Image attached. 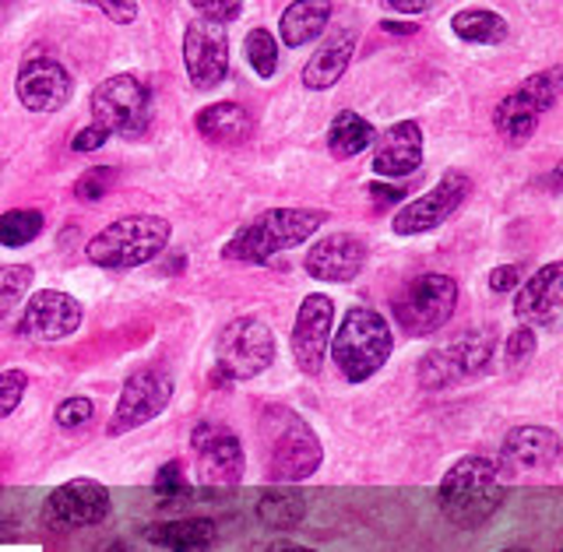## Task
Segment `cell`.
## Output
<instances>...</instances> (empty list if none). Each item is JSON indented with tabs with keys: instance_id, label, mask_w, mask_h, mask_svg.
Returning <instances> with one entry per match:
<instances>
[{
	"instance_id": "cell-1",
	"label": "cell",
	"mask_w": 563,
	"mask_h": 552,
	"mask_svg": "<svg viewBox=\"0 0 563 552\" xmlns=\"http://www.w3.org/2000/svg\"><path fill=\"white\" fill-rule=\"evenodd\" d=\"M264 475L272 483H303L321 468V440L310 430L303 416H296L286 405H268L257 422Z\"/></svg>"
},
{
	"instance_id": "cell-2",
	"label": "cell",
	"mask_w": 563,
	"mask_h": 552,
	"mask_svg": "<svg viewBox=\"0 0 563 552\" xmlns=\"http://www.w3.org/2000/svg\"><path fill=\"white\" fill-rule=\"evenodd\" d=\"M437 504L444 518L457 528H479L504 504V478L489 457L468 454L454 461L437 489Z\"/></svg>"
},
{
	"instance_id": "cell-3",
	"label": "cell",
	"mask_w": 563,
	"mask_h": 552,
	"mask_svg": "<svg viewBox=\"0 0 563 552\" xmlns=\"http://www.w3.org/2000/svg\"><path fill=\"white\" fill-rule=\"evenodd\" d=\"M324 211L313 208H272L236 229V236L222 246V261L233 264H264L282 251L307 243L324 225Z\"/></svg>"
},
{
	"instance_id": "cell-4",
	"label": "cell",
	"mask_w": 563,
	"mask_h": 552,
	"mask_svg": "<svg viewBox=\"0 0 563 552\" xmlns=\"http://www.w3.org/2000/svg\"><path fill=\"white\" fill-rule=\"evenodd\" d=\"M328 349L342 377L349 384H363L391 360L395 334H391V324H387L377 310L352 307L339 324V334L328 342Z\"/></svg>"
},
{
	"instance_id": "cell-5",
	"label": "cell",
	"mask_w": 563,
	"mask_h": 552,
	"mask_svg": "<svg viewBox=\"0 0 563 552\" xmlns=\"http://www.w3.org/2000/svg\"><path fill=\"white\" fill-rule=\"evenodd\" d=\"M173 225L158 216H128L117 219L113 225H106L99 236L88 240L85 257L96 264V268H110V272H131L141 264L155 261L158 254L169 246Z\"/></svg>"
},
{
	"instance_id": "cell-6",
	"label": "cell",
	"mask_w": 563,
	"mask_h": 552,
	"mask_svg": "<svg viewBox=\"0 0 563 552\" xmlns=\"http://www.w3.org/2000/svg\"><path fill=\"white\" fill-rule=\"evenodd\" d=\"M457 307V281L451 275H419L395 296L391 310L405 334L427 338L451 320Z\"/></svg>"
},
{
	"instance_id": "cell-7",
	"label": "cell",
	"mask_w": 563,
	"mask_h": 552,
	"mask_svg": "<svg viewBox=\"0 0 563 552\" xmlns=\"http://www.w3.org/2000/svg\"><path fill=\"white\" fill-rule=\"evenodd\" d=\"M216 355H219L216 384H222V377L225 384L261 377L275 360V334L257 317H236L233 324H225Z\"/></svg>"
},
{
	"instance_id": "cell-8",
	"label": "cell",
	"mask_w": 563,
	"mask_h": 552,
	"mask_svg": "<svg viewBox=\"0 0 563 552\" xmlns=\"http://www.w3.org/2000/svg\"><path fill=\"white\" fill-rule=\"evenodd\" d=\"M92 117L99 128L120 137H141L152 120L148 88L134 75H113L92 92Z\"/></svg>"
},
{
	"instance_id": "cell-9",
	"label": "cell",
	"mask_w": 563,
	"mask_h": 552,
	"mask_svg": "<svg viewBox=\"0 0 563 552\" xmlns=\"http://www.w3.org/2000/svg\"><path fill=\"white\" fill-rule=\"evenodd\" d=\"M493 331H465L457 334L451 345L433 349L427 360L419 363V384L427 390H440L448 384L468 380L475 373H483L493 360Z\"/></svg>"
},
{
	"instance_id": "cell-10",
	"label": "cell",
	"mask_w": 563,
	"mask_h": 552,
	"mask_svg": "<svg viewBox=\"0 0 563 552\" xmlns=\"http://www.w3.org/2000/svg\"><path fill=\"white\" fill-rule=\"evenodd\" d=\"M173 401V377L166 369H137L128 377L123 384L120 398H117V408H113V419L106 426V433L110 437H123L137 430V426L152 422L155 416H163Z\"/></svg>"
},
{
	"instance_id": "cell-11",
	"label": "cell",
	"mask_w": 563,
	"mask_h": 552,
	"mask_svg": "<svg viewBox=\"0 0 563 552\" xmlns=\"http://www.w3.org/2000/svg\"><path fill=\"white\" fill-rule=\"evenodd\" d=\"M468 190H472L468 176L462 169H448L433 190H427L422 198L395 211V219H391L395 236H422V233H430V229L444 225L454 211L465 205Z\"/></svg>"
},
{
	"instance_id": "cell-12",
	"label": "cell",
	"mask_w": 563,
	"mask_h": 552,
	"mask_svg": "<svg viewBox=\"0 0 563 552\" xmlns=\"http://www.w3.org/2000/svg\"><path fill=\"white\" fill-rule=\"evenodd\" d=\"M190 448H194V457H198V475L205 486L233 489L243 478V448L229 426H219V422L194 426Z\"/></svg>"
},
{
	"instance_id": "cell-13",
	"label": "cell",
	"mask_w": 563,
	"mask_h": 552,
	"mask_svg": "<svg viewBox=\"0 0 563 552\" xmlns=\"http://www.w3.org/2000/svg\"><path fill=\"white\" fill-rule=\"evenodd\" d=\"M560 465V437L550 426H518L500 448V478H536Z\"/></svg>"
},
{
	"instance_id": "cell-14",
	"label": "cell",
	"mask_w": 563,
	"mask_h": 552,
	"mask_svg": "<svg viewBox=\"0 0 563 552\" xmlns=\"http://www.w3.org/2000/svg\"><path fill=\"white\" fill-rule=\"evenodd\" d=\"M184 64H187V78L194 88H208L222 85L229 75V35L222 22H211V18H198L190 22L184 32Z\"/></svg>"
},
{
	"instance_id": "cell-15",
	"label": "cell",
	"mask_w": 563,
	"mask_h": 552,
	"mask_svg": "<svg viewBox=\"0 0 563 552\" xmlns=\"http://www.w3.org/2000/svg\"><path fill=\"white\" fill-rule=\"evenodd\" d=\"M106 514H110V489L96 483V478L64 483L60 489H53L43 504V521L57 531L99 525L106 521Z\"/></svg>"
},
{
	"instance_id": "cell-16",
	"label": "cell",
	"mask_w": 563,
	"mask_h": 552,
	"mask_svg": "<svg viewBox=\"0 0 563 552\" xmlns=\"http://www.w3.org/2000/svg\"><path fill=\"white\" fill-rule=\"evenodd\" d=\"M14 92L18 102L32 113H57L70 102V92H75V78L70 70L53 60V57H32L22 64L14 78Z\"/></svg>"
},
{
	"instance_id": "cell-17",
	"label": "cell",
	"mask_w": 563,
	"mask_h": 552,
	"mask_svg": "<svg viewBox=\"0 0 563 552\" xmlns=\"http://www.w3.org/2000/svg\"><path fill=\"white\" fill-rule=\"evenodd\" d=\"M331 328H334V302L331 296L313 292L299 302L296 324H292V360L296 366L307 373V377H317L324 366V352L331 342Z\"/></svg>"
},
{
	"instance_id": "cell-18",
	"label": "cell",
	"mask_w": 563,
	"mask_h": 552,
	"mask_svg": "<svg viewBox=\"0 0 563 552\" xmlns=\"http://www.w3.org/2000/svg\"><path fill=\"white\" fill-rule=\"evenodd\" d=\"M81 320H85V307L75 296L43 289L25 302L18 331L32 338V342H60V338L75 334L81 328Z\"/></svg>"
},
{
	"instance_id": "cell-19",
	"label": "cell",
	"mask_w": 563,
	"mask_h": 552,
	"mask_svg": "<svg viewBox=\"0 0 563 552\" xmlns=\"http://www.w3.org/2000/svg\"><path fill=\"white\" fill-rule=\"evenodd\" d=\"M369 251L356 233H334L310 246L303 268L317 281H352L366 264Z\"/></svg>"
},
{
	"instance_id": "cell-20",
	"label": "cell",
	"mask_w": 563,
	"mask_h": 552,
	"mask_svg": "<svg viewBox=\"0 0 563 552\" xmlns=\"http://www.w3.org/2000/svg\"><path fill=\"white\" fill-rule=\"evenodd\" d=\"M560 310H563V264L553 261L525 281V289L515 299V317L521 324L556 328Z\"/></svg>"
},
{
	"instance_id": "cell-21",
	"label": "cell",
	"mask_w": 563,
	"mask_h": 552,
	"mask_svg": "<svg viewBox=\"0 0 563 552\" xmlns=\"http://www.w3.org/2000/svg\"><path fill=\"white\" fill-rule=\"evenodd\" d=\"M422 166V128L416 120H401L377 137L374 148V173L377 176H409Z\"/></svg>"
},
{
	"instance_id": "cell-22",
	"label": "cell",
	"mask_w": 563,
	"mask_h": 552,
	"mask_svg": "<svg viewBox=\"0 0 563 552\" xmlns=\"http://www.w3.org/2000/svg\"><path fill=\"white\" fill-rule=\"evenodd\" d=\"M194 128L201 137H208L211 145H243L254 134V120L243 110L240 102H216L194 117Z\"/></svg>"
},
{
	"instance_id": "cell-23",
	"label": "cell",
	"mask_w": 563,
	"mask_h": 552,
	"mask_svg": "<svg viewBox=\"0 0 563 552\" xmlns=\"http://www.w3.org/2000/svg\"><path fill=\"white\" fill-rule=\"evenodd\" d=\"M352 49H356V35H352V32H334L331 40L307 60L303 85L313 88V92H324V88L339 85V78L349 70Z\"/></svg>"
},
{
	"instance_id": "cell-24",
	"label": "cell",
	"mask_w": 563,
	"mask_h": 552,
	"mask_svg": "<svg viewBox=\"0 0 563 552\" xmlns=\"http://www.w3.org/2000/svg\"><path fill=\"white\" fill-rule=\"evenodd\" d=\"M216 536H219L216 521L208 518H180V521H163L145 528V539L169 552H208Z\"/></svg>"
},
{
	"instance_id": "cell-25",
	"label": "cell",
	"mask_w": 563,
	"mask_h": 552,
	"mask_svg": "<svg viewBox=\"0 0 563 552\" xmlns=\"http://www.w3.org/2000/svg\"><path fill=\"white\" fill-rule=\"evenodd\" d=\"M328 22H331L328 0H296V4H289L286 11H282V22H278L282 43L292 46V49L307 46L328 29Z\"/></svg>"
},
{
	"instance_id": "cell-26",
	"label": "cell",
	"mask_w": 563,
	"mask_h": 552,
	"mask_svg": "<svg viewBox=\"0 0 563 552\" xmlns=\"http://www.w3.org/2000/svg\"><path fill=\"white\" fill-rule=\"evenodd\" d=\"M374 145V123L363 120L360 113L342 110L339 117L331 120V131H328V152L334 158H352L366 152Z\"/></svg>"
},
{
	"instance_id": "cell-27",
	"label": "cell",
	"mask_w": 563,
	"mask_h": 552,
	"mask_svg": "<svg viewBox=\"0 0 563 552\" xmlns=\"http://www.w3.org/2000/svg\"><path fill=\"white\" fill-rule=\"evenodd\" d=\"M451 29L457 40L465 43H479V46H497L507 40V22L497 11H486V8H465L451 18Z\"/></svg>"
},
{
	"instance_id": "cell-28",
	"label": "cell",
	"mask_w": 563,
	"mask_h": 552,
	"mask_svg": "<svg viewBox=\"0 0 563 552\" xmlns=\"http://www.w3.org/2000/svg\"><path fill=\"white\" fill-rule=\"evenodd\" d=\"M257 518L268 528H275V531H289L296 525H303V518H307L303 493H296V489H272V493H264L261 504H257Z\"/></svg>"
},
{
	"instance_id": "cell-29",
	"label": "cell",
	"mask_w": 563,
	"mask_h": 552,
	"mask_svg": "<svg viewBox=\"0 0 563 552\" xmlns=\"http://www.w3.org/2000/svg\"><path fill=\"white\" fill-rule=\"evenodd\" d=\"M493 123H497V131H500L507 141H525L528 134L536 131L539 113L515 92V96H507V99L497 106V113H493Z\"/></svg>"
},
{
	"instance_id": "cell-30",
	"label": "cell",
	"mask_w": 563,
	"mask_h": 552,
	"mask_svg": "<svg viewBox=\"0 0 563 552\" xmlns=\"http://www.w3.org/2000/svg\"><path fill=\"white\" fill-rule=\"evenodd\" d=\"M43 233V211L11 208L0 216V246H25Z\"/></svg>"
},
{
	"instance_id": "cell-31",
	"label": "cell",
	"mask_w": 563,
	"mask_h": 552,
	"mask_svg": "<svg viewBox=\"0 0 563 552\" xmlns=\"http://www.w3.org/2000/svg\"><path fill=\"white\" fill-rule=\"evenodd\" d=\"M32 278H35V272L29 264H0V317L11 313L18 302H22Z\"/></svg>"
},
{
	"instance_id": "cell-32",
	"label": "cell",
	"mask_w": 563,
	"mask_h": 552,
	"mask_svg": "<svg viewBox=\"0 0 563 552\" xmlns=\"http://www.w3.org/2000/svg\"><path fill=\"white\" fill-rule=\"evenodd\" d=\"M246 60H251L257 78H272L278 67V43L268 29H254L246 35Z\"/></svg>"
},
{
	"instance_id": "cell-33",
	"label": "cell",
	"mask_w": 563,
	"mask_h": 552,
	"mask_svg": "<svg viewBox=\"0 0 563 552\" xmlns=\"http://www.w3.org/2000/svg\"><path fill=\"white\" fill-rule=\"evenodd\" d=\"M518 96L542 117V113L556 102V96H560V70H542V75L528 78V81L518 88Z\"/></svg>"
},
{
	"instance_id": "cell-34",
	"label": "cell",
	"mask_w": 563,
	"mask_h": 552,
	"mask_svg": "<svg viewBox=\"0 0 563 552\" xmlns=\"http://www.w3.org/2000/svg\"><path fill=\"white\" fill-rule=\"evenodd\" d=\"M113 180H117V173L110 166L85 169L78 176V184H75V198L78 201H99V198H106V190L113 187Z\"/></svg>"
},
{
	"instance_id": "cell-35",
	"label": "cell",
	"mask_w": 563,
	"mask_h": 552,
	"mask_svg": "<svg viewBox=\"0 0 563 552\" xmlns=\"http://www.w3.org/2000/svg\"><path fill=\"white\" fill-rule=\"evenodd\" d=\"M29 387V373L25 369H4L0 373V419H8L25 398Z\"/></svg>"
},
{
	"instance_id": "cell-36",
	"label": "cell",
	"mask_w": 563,
	"mask_h": 552,
	"mask_svg": "<svg viewBox=\"0 0 563 552\" xmlns=\"http://www.w3.org/2000/svg\"><path fill=\"white\" fill-rule=\"evenodd\" d=\"M92 416H96L92 398H67L64 405H57V426H64V430H78Z\"/></svg>"
},
{
	"instance_id": "cell-37",
	"label": "cell",
	"mask_w": 563,
	"mask_h": 552,
	"mask_svg": "<svg viewBox=\"0 0 563 552\" xmlns=\"http://www.w3.org/2000/svg\"><path fill=\"white\" fill-rule=\"evenodd\" d=\"M536 352V331L532 328H518L515 334L507 338V349H504V355H507V366H521L528 355Z\"/></svg>"
},
{
	"instance_id": "cell-38",
	"label": "cell",
	"mask_w": 563,
	"mask_h": 552,
	"mask_svg": "<svg viewBox=\"0 0 563 552\" xmlns=\"http://www.w3.org/2000/svg\"><path fill=\"white\" fill-rule=\"evenodd\" d=\"M194 11L201 18H211V22H233V18L243 11V0H190Z\"/></svg>"
},
{
	"instance_id": "cell-39",
	"label": "cell",
	"mask_w": 563,
	"mask_h": 552,
	"mask_svg": "<svg viewBox=\"0 0 563 552\" xmlns=\"http://www.w3.org/2000/svg\"><path fill=\"white\" fill-rule=\"evenodd\" d=\"M78 4H92L99 8L110 22L117 25H131L134 18H137V0H78Z\"/></svg>"
},
{
	"instance_id": "cell-40",
	"label": "cell",
	"mask_w": 563,
	"mask_h": 552,
	"mask_svg": "<svg viewBox=\"0 0 563 552\" xmlns=\"http://www.w3.org/2000/svg\"><path fill=\"white\" fill-rule=\"evenodd\" d=\"M155 489L163 493V496H180V493H187L184 465H180V461H169V465L158 468V475H155Z\"/></svg>"
},
{
	"instance_id": "cell-41",
	"label": "cell",
	"mask_w": 563,
	"mask_h": 552,
	"mask_svg": "<svg viewBox=\"0 0 563 552\" xmlns=\"http://www.w3.org/2000/svg\"><path fill=\"white\" fill-rule=\"evenodd\" d=\"M106 141H110V131L99 128V123H88V128L78 131L75 141H70V152H96L106 145Z\"/></svg>"
},
{
	"instance_id": "cell-42",
	"label": "cell",
	"mask_w": 563,
	"mask_h": 552,
	"mask_svg": "<svg viewBox=\"0 0 563 552\" xmlns=\"http://www.w3.org/2000/svg\"><path fill=\"white\" fill-rule=\"evenodd\" d=\"M518 285V264H500L489 272V289L493 292H510Z\"/></svg>"
},
{
	"instance_id": "cell-43",
	"label": "cell",
	"mask_w": 563,
	"mask_h": 552,
	"mask_svg": "<svg viewBox=\"0 0 563 552\" xmlns=\"http://www.w3.org/2000/svg\"><path fill=\"white\" fill-rule=\"evenodd\" d=\"M387 8L398 11V14H422L430 11V0H384Z\"/></svg>"
},
{
	"instance_id": "cell-44",
	"label": "cell",
	"mask_w": 563,
	"mask_h": 552,
	"mask_svg": "<svg viewBox=\"0 0 563 552\" xmlns=\"http://www.w3.org/2000/svg\"><path fill=\"white\" fill-rule=\"evenodd\" d=\"M369 194H374V201L377 205H395V201H401V187H384V184H374L369 187Z\"/></svg>"
},
{
	"instance_id": "cell-45",
	"label": "cell",
	"mask_w": 563,
	"mask_h": 552,
	"mask_svg": "<svg viewBox=\"0 0 563 552\" xmlns=\"http://www.w3.org/2000/svg\"><path fill=\"white\" fill-rule=\"evenodd\" d=\"M384 32H395V35H412L416 25H405V22H380Z\"/></svg>"
},
{
	"instance_id": "cell-46",
	"label": "cell",
	"mask_w": 563,
	"mask_h": 552,
	"mask_svg": "<svg viewBox=\"0 0 563 552\" xmlns=\"http://www.w3.org/2000/svg\"><path fill=\"white\" fill-rule=\"evenodd\" d=\"M96 552H131V545L123 542V539H110V542H102Z\"/></svg>"
},
{
	"instance_id": "cell-47",
	"label": "cell",
	"mask_w": 563,
	"mask_h": 552,
	"mask_svg": "<svg viewBox=\"0 0 563 552\" xmlns=\"http://www.w3.org/2000/svg\"><path fill=\"white\" fill-rule=\"evenodd\" d=\"M268 552H313V549H307V545H296V542H275Z\"/></svg>"
},
{
	"instance_id": "cell-48",
	"label": "cell",
	"mask_w": 563,
	"mask_h": 552,
	"mask_svg": "<svg viewBox=\"0 0 563 552\" xmlns=\"http://www.w3.org/2000/svg\"><path fill=\"white\" fill-rule=\"evenodd\" d=\"M504 552H528V549H504Z\"/></svg>"
},
{
	"instance_id": "cell-49",
	"label": "cell",
	"mask_w": 563,
	"mask_h": 552,
	"mask_svg": "<svg viewBox=\"0 0 563 552\" xmlns=\"http://www.w3.org/2000/svg\"><path fill=\"white\" fill-rule=\"evenodd\" d=\"M0 539H4V528H0Z\"/></svg>"
}]
</instances>
